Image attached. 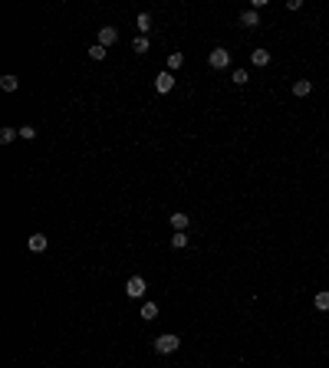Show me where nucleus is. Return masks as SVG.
Wrapping results in <instances>:
<instances>
[{"mask_svg":"<svg viewBox=\"0 0 329 368\" xmlns=\"http://www.w3.org/2000/svg\"><path fill=\"white\" fill-rule=\"evenodd\" d=\"M16 86H20V79H16V76H4V79H0V89H4V92H16Z\"/></svg>","mask_w":329,"mask_h":368,"instance_id":"12","label":"nucleus"},{"mask_svg":"<svg viewBox=\"0 0 329 368\" xmlns=\"http://www.w3.org/2000/svg\"><path fill=\"white\" fill-rule=\"evenodd\" d=\"M16 135H20V128H0V141H4V145H10V141H16Z\"/></svg>","mask_w":329,"mask_h":368,"instance_id":"15","label":"nucleus"},{"mask_svg":"<svg viewBox=\"0 0 329 368\" xmlns=\"http://www.w3.org/2000/svg\"><path fill=\"white\" fill-rule=\"evenodd\" d=\"M26 247H30L33 253H43V250H46V234H30Z\"/></svg>","mask_w":329,"mask_h":368,"instance_id":"6","label":"nucleus"},{"mask_svg":"<svg viewBox=\"0 0 329 368\" xmlns=\"http://www.w3.org/2000/svg\"><path fill=\"white\" fill-rule=\"evenodd\" d=\"M20 138H24V141H33V138H36V128H33V125H24V128H20Z\"/></svg>","mask_w":329,"mask_h":368,"instance_id":"21","label":"nucleus"},{"mask_svg":"<svg viewBox=\"0 0 329 368\" xmlns=\"http://www.w3.org/2000/svg\"><path fill=\"white\" fill-rule=\"evenodd\" d=\"M126 296H132V299L145 296V280H142V276H132V280L126 283Z\"/></svg>","mask_w":329,"mask_h":368,"instance_id":"5","label":"nucleus"},{"mask_svg":"<svg viewBox=\"0 0 329 368\" xmlns=\"http://www.w3.org/2000/svg\"><path fill=\"white\" fill-rule=\"evenodd\" d=\"M313 306L320 309V313H329V290H322V293H316V299H313Z\"/></svg>","mask_w":329,"mask_h":368,"instance_id":"11","label":"nucleus"},{"mask_svg":"<svg viewBox=\"0 0 329 368\" xmlns=\"http://www.w3.org/2000/svg\"><path fill=\"white\" fill-rule=\"evenodd\" d=\"M135 23H138V33H148V30H152V16H148V13H138V20H135Z\"/></svg>","mask_w":329,"mask_h":368,"instance_id":"19","label":"nucleus"},{"mask_svg":"<svg viewBox=\"0 0 329 368\" xmlns=\"http://www.w3.org/2000/svg\"><path fill=\"white\" fill-rule=\"evenodd\" d=\"M181 66H184V53H172V56H168V72L181 69Z\"/></svg>","mask_w":329,"mask_h":368,"instance_id":"18","label":"nucleus"},{"mask_svg":"<svg viewBox=\"0 0 329 368\" xmlns=\"http://www.w3.org/2000/svg\"><path fill=\"white\" fill-rule=\"evenodd\" d=\"M132 49H135V53H148V39H145V36H135L132 39Z\"/></svg>","mask_w":329,"mask_h":368,"instance_id":"20","label":"nucleus"},{"mask_svg":"<svg viewBox=\"0 0 329 368\" xmlns=\"http://www.w3.org/2000/svg\"><path fill=\"white\" fill-rule=\"evenodd\" d=\"M142 319H145V322L158 319V306L155 303H145V306H142Z\"/></svg>","mask_w":329,"mask_h":368,"instance_id":"14","label":"nucleus"},{"mask_svg":"<svg viewBox=\"0 0 329 368\" xmlns=\"http://www.w3.org/2000/svg\"><path fill=\"white\" fill-rule=\"evenodd\" d=\"M152 345H155V352H158V355H172V352H178L181 339L174 336V332H164V336H158Z\"/></svg>","mask_w":329,"mask_h":368,"instance_id":"1","label":"nucleus"},{"mask_svg":"<svg viewBox=\"0 0 329 368\" xmlns=\"http://www.w3.org/2000/svg\"><path fill=\"white\" fill-rule=\"evenodd\" d=\"M116 43H118V30H116V26H99V46L109 49V46H116Z\"/></svg>","mask_w":329,"mask_h":368,"instance_id":"3","label":"nucleus"},{"mask_svg":"<svg viewBox=\"0 0 329 368\" xmlns=\"http://www.w3.org/2000/svg\"><path fill=\"white\" fill-rule=\"evenodd\" d=\"M230 82H234V86H247V82H250V72H247V69H234Z\"/></svg>","mask_w":329,"mask_h":368,"instance_id":"13","label":"nucleus"},{"mask_svg":"<svg viewBox=\"0 0 329 368\" xmlns=\"http://www.w3.org/2000/svg\"><path fill=\"white\" fill-rule=\"evenodd\" d=\"M168 220H172V227H174V230H184V227L191 224V220H188V214H184V211H174Z\"/></svg>","mask_w":329,"mask_h":368,"instance_id":"8","label":"nucleus"},{"mask_svg":"<svg viewBox=\"0 0 329 368\" xmlns=\"http://www.w3.org/2000/svg\"><path fill=\"white\" fill-rule=\"evenodd\" d=\"M250 63L260 69V66H266V63H270V53H266V49H254V53H250Z\"/></svg>","mask_w":329,"mask_h":368,"instance_id":"10","label":"nucleus"},{"mask_svg":"<svg viewBox=\"0 0 329 368\" xmlns=\"http://www.w3.org/2000/svg\"><path fill=\"white\" fill-rule=\"evenodd\" d=\"M172 247H174V250H181V247H188V234H184V230H174V237H172Z\"/></svg>","mask_w":329,"mask_h":368,"instance_id":"16","label":"nucleus"},{"mask_svg":"<svg viewBox=\"0 0 329 368\" xmlns=\"http://www.w3.org/2000/svg\"><path fill=\"white\" fill-rule=\"evenodd\" d=\"M310 92H313V79H296V82H293V95L303 99V95H310Z\"/></svg>","mask_w":329,"mask_h":368,"instance_id":"7","label":"nucleus"},{"mask_svg":"<svg viewBox=\"0 0 329 368\" xmlns=\"http://www.w3.org/2000/svg\"><path fill=\"white\" fill-rule=\"evenodd\" d=\"M208 63L214 66V69H228L230 66V53L224 46H218V49H211V56H208Z\"/></svg>","mask_w":329,"mask_h":368,"instance_id":"2","label":"nucleus"},{"mask_svg":"<svg viewBox=\"0 0 329 368\" xmlns=\"http://www.w3.org/2000/svg\"><path fill=\"white\" fill-rule=\"evenodd\" d=\"M240 23L247 26V30H254V26H260V13H257V10H247V13L240 16Z\"/></svg>","mask_w":329,"mask_h":368,"instance_id":"9","label":"nucleus"},{"mask_svg":"<svg viewBox=\"0 0 329 368\" xmlns=\"http://www.w3.org/2000/svg\"><path fill=\"white\" fill-rule=\"evenodd\" d=\"M155 89H158V92H172V89H174V76H172V72H168V69H164V72H158V76H155Z\"/></svg>","mask_w":329,"mask_h":368,"instance_id":"4","label":"nucleus"},{"mask_svg":"<svg viewBox=\"0 0 329 368\" xmlns=\"http://www.w3.org/2000/svg\"><path fill=\"white\" fill-rule=\"evenodd\" d=\"M106 46H99V43H96V46H89V59H96V63H102V59H106Z\"/></svg>","mask_w":329,"mask_h":368,"instance_id":"17","label":"nucleus"}]
</instances>
